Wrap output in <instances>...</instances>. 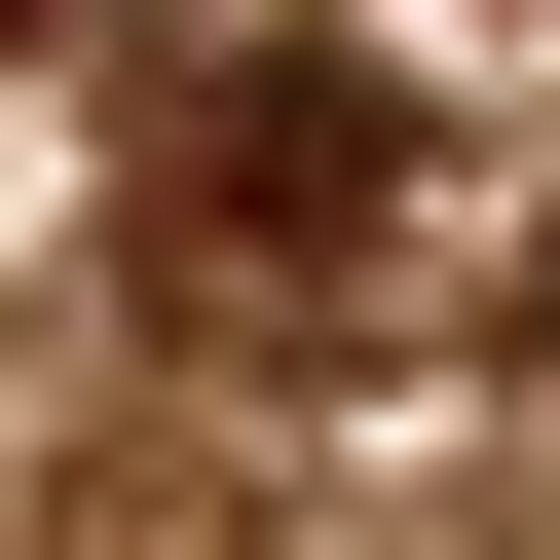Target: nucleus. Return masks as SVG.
Returning a JSON list of instances; mask_svg holds the SVG:
<instances>
[{"label":"nucleus","mask_w":560,"mask_h":560,"mask_svg":"<svg viewBox=\"0 0 560 560\" xmlns=\"http://www.w3.org/2000/svg\"><path fill=\"white\" fill-rule=\"evenodd\" d=\"M486 300H523V337H560V224H523V261H486Z\"/></svg>","instance_id":"nucleus-2"},{"label":"nucleus","mask_w":560,"mask_h":560,"mask_svg":"<svg viewBox=\"0 0 560 560\" xmlns=\"http://www.w3.org/2000/svg\"><path fill=\"white\" fill-rule=\"evenodd\" d=\"M150 224L224 261V300H337V261H411V113L261 38V75H187V113H150Z\"/></svg>","instance_id":"nucleus-1"}]
</instances>
